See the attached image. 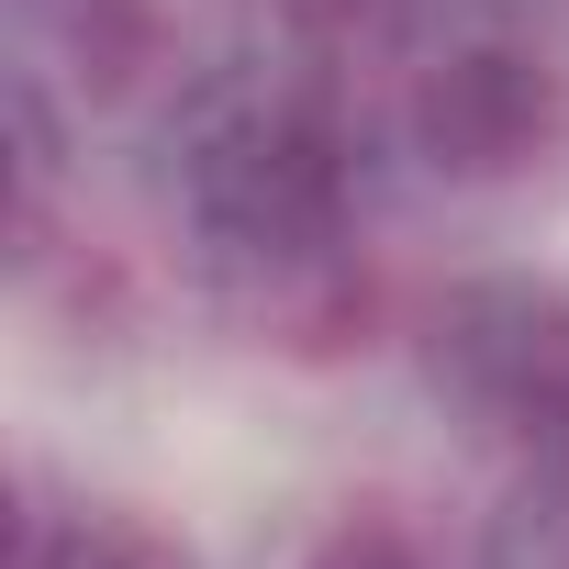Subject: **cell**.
I'll return each instance as SVG.
<instances>
[{
	"label": "cell",
	"instance_id": "2",
	"mask_svg": "<svg viewBox=\"0 0 569 569\" xmlns=\"http://www.w3.org/2000/svg\"><path fill=\"white\" fill-rule=\"evenodd\" d=\"M569 134V68L536 34H458L413 79V146L447 179H525Z\"/></svg>",
	"mask_w": 569,
	"mask_h": 569
},
{
	"label": "cell",
	"instance_id": "5",
	"mask_svg": "<svg viewBox=\"0 0 569 569\" xmlns=\"http://www.w3.org/2000/svg\"><path fill=\"white\" fill-rule=\"evenodd\" d=\"M268 12H291L302 34H369V23L402 12V0H268Z\"/></svg>",
	"mask_w": 569,
	"mask_h": 569
},
{
	"label": "cell",
	"instance_id": "6",
	"mask_svg": "<svg viewBox=\"0 0 569 569\" xmlns=\"http://www.w3.org/2000/svg\"><path fill=\"white\" fill-rule=\"evenodd\" d=\"M68 569H157V558H134V547H68Z\"/></svg>",
	"mask_w": 569,
	"mask_h": 569
},
{
	"label": "cell",
	"instance_id": "3",
	"mask_svg": "<svg viewBox=\"0 0 569 569\" xmlns=\"http://www.w3.org/2000/svg\"><path fill=\"white\" fill-rule=\"evenodd\" d=\"M436 380L502 436L569 447V291L547 279H469L436 302Z\"/></svg>",
	"mask_w": 569,
	"mask_h": 569
},
{
	"label": "cell",
	"instance_id": "4",
	"mask_svg": "<svg viewBox=\"0 0 569 569\" xmlns=\"http://www.w3.org/2000/svg\"><path fill=\"white\" fill-rule=\"evenodd\" d=\"M302 569H425V547H413V525L402 513H347V525H325L313 536V558Z\"/></svg>",
	"mask_w": 569,
	"mask_h": 569
},
{
	"label": "cell",
	"instance_id": "1",
	"mask_svg": "<svg viewBox=\"0 0 569 569\" xmlns=\"http://www.w3.org/2000/svg\"><path fill=\"white\" fill-rule=\"evenodd\" d=\"M179 201L223 268L302 279L347 246V201H358L347 134L291 79H234V90L190 101V123H179Z\"/></svg>",
	"mask_w": 569,
	"mask_h": 569
}]
</instances>
